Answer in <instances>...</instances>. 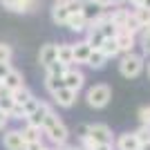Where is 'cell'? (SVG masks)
<instances>
[{
  "label": "cell",
  "mask_w": 150,
  "mask_h": 150,
  "mask_svg": "<svg viewBox=\"0 0 150 150\" xmlns=\"http://www.w3.org/2000/svg\"><path fill=\"white\" fill-rule=\"evenodd\" d=\"M85 134H88L96 146L114 144V134H112V130H110V125H105V123H90V125H85Z\"/></svg>",
  "instance_id": "277c9868"
},
{
  "label": "cell",
  "mask_w": 150,
  "mask_h": 150,
  "mask_svg": "<svg viewBox=\"0 0 150 150\" xmlns=\"http://www.w3.org/2000/svg\"><path fill=\"white\" fill-rule=\"evenodd\" d=\"M43 134L50 139L56 148H58V146H65V144L69 141V130H67V125L58 119V114L54 112V110H52V112L45 117V121H43Z\"/></svg>",
  "instance_id": "6da1fadb"
},
{
  "label": "cell",
  "mask_w": 150,
  "mask_h": 150,
  "mask_svg": "<svg viewBox=\"0 0 150 150\" xmlns=\"http://www.w3.org/2000/svg\"><path fill=\"white\" fill-rule=\"evenodd\" d=\"M61 88H63V79L61 76H54V74H47V72H45V90H47L50 94H54Z\"/></svg>",
  "instance_id": "484cf974"
},
{
  "label": "cell",
  "mask_w": 150,
  "mask_h": 150,
  "mask_svg": "<svg viewBox=\"0 0 150 150\" xmlns=\"http://www.w3.org/2000/svg\"><path fill=\"white\" fill-rule=\"evenodd\" d=\"M105 11H108V9H103L101 5H96L94 0H83V7H81V16L85 18V23H88V25H94L96 20H101Z\"/></svg>",
  "instance_id": "8992f818"
},
{
  "label": "cell",
  "mask_w": 150,
  "mask_h": 150,
  "mask_svg": "<svg viewBox=\"0 0 150 150\" xmlns=\"http://www.w3.org/2000/svg\"><path fill=\"white\" fill-rule=\"evenodd\" d=\"M134 134H137L139 144H146V141H150V125H139L137 130H134Z\"/></svg>",
  "instance_id": "1f68e13d"
},
{
  "label": "cell",
  "mask_w": 150,
  "mask_h": 150,
  "mask_svg": "<svg viewBox=\"0 0 150 150\" xmlns=\"http://www.w3.org/2000/svg\"><path fill=\"white\" fill-rule=\"evenodd\" d=\"M108 20L112 23L117 29H123L128 18H130V9H123V7H112V11H105Z\"/></svg>",
  "instance_id": "4fadbf2b"
},
{
  "label": "cell",
  "mask_w": 150,
  "mask_h": 150,
  "mask_svg": "<svg viewBox=\"0 0 150 150\" xmlns=\"http://www.w3.org/2000/svg\"><path fill=\"white\" fill-rule=\"evenodd\" d=\"M54 2H63V0H54Z\"/></svg>",
  "instance_id": "681fc988"
},
{
  "label": "cell",
  "mask_w": 150,
  "mask_h": 150,
  "mask_svg": "<svg viewBox=\"0 0 150 150\" xmlns=\"http://www.w3.org/2000/svg\"><path fill=\"white\" fill-rule=\"evenodd\" d=\"M54 61H56V43H45L43 47H40V52H38V63H40L43 67H47V65H52Z\"/></svg>",
  "instance_id": "e0dca14e"
},
{
  "label": "cell",
  "mask_w": 150,
  "mask_h": 150,
  "mask_svg": "<svg viewBox=\"0 0 150 150\" xmlns=\"http://www.w3.org/2000/svg\"><path fill=\"white\" fill-rule=\"evenodd\" d=\"M7 125H9V114L0 110V132H5V130H7Z\"/></svg>",
  "instance_id": "e575fe53"
},
{
  "label": "cell",
  "mask_w": 150,
  "mask_h": 150,
  "mask_svg": "<svg viewBox=\"0 0 150 150\" xmlns=\"http://www.w3.org/2000/svg\"><path fill=\"white\" fill-rule=\"evenodd\" d=\"M11 63H0V81H2V79H5L7 74H9V72H11Z\"/></svg>",
  "instance_id": "d590c367"
},
{
  "label": "cell",
  "mask_w": 150,
  "mask_h": 150,
  "mask_svg": "<svg viewBox=\"0 0 150 150\" xmlns=\"http://www.w3.org/2000/svg\"><path fill=\"white\" fill-rule=\"evenodd\" d=\"M43 141H29V144H25V148H23V150H40V148H43Z\"/></svg>",
  "instance_id": "74e56055"
},
{
  "label": "cell",
  "mask_w": 150,
  "mask_h": 150,
  "mask_svg": "<svg viewBox=\"0 0 150 150\" xmlns=\"http://www.w3.org/2000/svg\"><path fill=\"white\" fill-rule=\"evenodd\" d=\"M99 52L108 58V61H110V58H117V56H119V47H117V40H114V38H105V40H103V45L99 47Z\"/></svg>",
  "instance_id": "44dd1931"
},
{
  "label": "cell",
  "mask_w": 150,
  "mask_h": 150,
  "mask_svg": "<svg viewBox=\"0 0 150 150\" xmlns=\"http://www.w3.org/2000/svg\"><path fill=\"white\" fill-rule=\"evenodd\" d=\"M11 56H13V50H11V45H7V43H0V63H11Z\"/></svg>",
  "instance_id": "f546056e"
},
{
  "label": "cell",
  "mask_w": 150,
  "mask_h": 150,
  "mask_svg": "<svg viewBox=\"0 0 150 150\" xmlns=\"http://www.w3.org/2000/svg\"><path fill=\"white\" fill-rule=\"evenodd\" d=\"M13 105H16V103H13V99H11V92H9L7 88H2V85H0V110L9 114Z\"/></svg>",
  "instance_id": "cb8c5ba5"
},
{
  "label": "cell",
  "mask_w": 150,
  "mask_h": 150,
  "mask_svg": "<svg viewBox=\"0 0 150 150\" xmlns=\"http://www.w3.org/2000/svg\"><path fill=\"white\" fill-rule=\"evenodd\" d=\"M72 52H74V65H76V67H81V65L88 63L90 54H92V47H90L85 40H81V43L72 45Z\"/></svg>",
  "instance_id": "5bb4252c"
},
{
  "label": "cell",
  "mask_w": 150,
  "mask_h": 150,
  "mask_svg": "<svg viewBox=\"0 0 150 150\" xmlns=\"http://www.w3.org/2000/svg\"><path fill=\"white\" fill-rule=\"evenodd\" d=\"M139 150H150V141H146V144H139Z\"/></svg>",
  "instance_id": "ee69618b"
},
{
  "label": "cell",
  "mask_w": 150,
  "mask_h": 150,
  "mask_svg": "<svg viewBox=\"0 0 150 150\" xmlns=\"http://www.w3.org/2000/svg\"><path fill=\"white\" fill-rule=\"evenodd\" d=\"M0 2L5 9L16 13H29V11H36L38 7V0H0Z\"/></svg>",
  "instance_id": "30bf717a"
},
{
  "label": "cell",
  "mask_w": 150,
  "mask_h": 150,
  "mask_svg": "<svg viewBox=\"0 0 150 150\" xmlns=\"http://www.w3.org/2000/svg\"><path fill=\"white\" fill-rule=\"evenodd\" d=\"M103 40H105V36L101 34V29H99V27H92V25H90L88 31H85V43H88L92 50H99L101 45H103Z\"/></svg>",
  "instance_id": "d6986e66"
},
{
  "label": "cell",
  "mask_w": 150,
  "mask_h": 150,
  "mask_svg": "<svg viewBox=\"0 0 150 150\" xmlns=\"http://www.w3.org/2000/svg\"><path fill=\"white\" fill-rule=\"evenodd\" d=\"M148 79H150V63H148Z\"/></svg>",
  "instance_id": "c3c4849f"
},
{
  "label": "cell",
  "mask_w": 150,
  "mask_h": 150,
  "mask_svg": "<svg viewBox=\"0 0 150 150\" xmlns=\"http://www.w3.org/2000/svg\"><path fill=\"white\" fill-rule=\"evenodd\" d=\"M23 81H25V79H23V72L11 69V72H9L2 81H0V85H2V88H7L9 92H13V90H18V88H23V85H25Z\"/></svg>",
  "instance_id": "9a60e30c"
},
{
  "label": "cell",
  "mask_w": 150,
  "mask_h": 150,
  "mask_svg": "<svg viewBox=\"0 0 150 150\" xmlns=\"http://www.w3.org/2000/svg\"><path fill=\"white\" fill-rule=\"evenodd\" d=\"M114 150H139V139L137 134H134V130L132 132H121L119 137L114 139Z\"/></svg>",
  "instance_id": "8fae6325"
},
{
  "label": "cell",
  "mask_w": 150,
  "mask_h": 150,
  "mask_svg": "<svg viewBox=\"0 0 150 150\" xmlns=\"http://www.w3.org/2000/svg\"><path fill=\"white\" fill-rule=\"evenodd\" d=\"M65 27H67L69 31H74V34H85L90 25L85 23V18H83L81 13H72L67 18V23H65Z\"/></svg>",
  "instance_id": "ac0fdd59"
},
{
  "label": "cell",
  "mask_w": 150,
  "mask_h": 150,
  "mask_svg": "<svg viewBox=\"0 0 150 150\" xmlns=\"http://www.w3.org/2000/svg\"><path fill=\"white\" fill-rule=\"evenodd\" d=\"M137 119L141 125H150V105H141L137 112Z\"/></svg>",
  "instance_id": "4dcf8cb0"
},
{
  "label": "cell",
  "mask_w": 150,
  "mask_h": 150,
  "mask_svg": "<svg viewBox=\"0 0 150 150\" xmlns=\"http://www.w3.org/2000/svg\"><path fill=\"white\" fill-rule=\"evenodd\" d=\"M134 18H137V23L141 25V29H144L146 25L150 23V9H144V7H134Z\"/></svg>",
  "instance_id": "4316f807"
},
{
  "label": "cell",
  "mask_w": 150,
  "mask_h": 150,
  "mask_svg": "<svg viewBox=\"0 0 150 150\" xmlns=\"http://www.w3.org/2000/svg\"><path fill=\"white\" fill-rule=\"evenodd\" d=\"M141 7H144V9H150V0H144V2H141Z\"/></svg>",
  "instance_id": "bcb514c9"
},
{
  "label": "cell",
  "mask_w": 150,
  "mask_h": 150,
  "mask_svg": "<svg viewBox=\"0 0 150 150\" xmlns=\"http://www.w3.org/2000/svg\"><path fill=\"white\" fill-rule=\"evenodd\" d=\"M139 38H141V47H144V54H150V38L144 36V34H139Z\"/></svg>",
  "instance_id": "8d00e7d4"
},
{
  "label": "cell",
  "mask_w": 150,
  "mask_h": 150,
  "mask_svg": "<svg viewBox=\"0 0 150 150\" xmlns=\"http://www.w3.org/2000/svg\"><path fill=\"white\" fill-rule=\"evenodd\" d=\"M85 85V74H83V69H79V67H67V72L63 74V88H67V90H72V92H76L79 94V90Z\"/></svg>",
  "instance_id": "5b68a950"
},
{
  "label": "cell",
  "mask_w": 150,
  "mask_h": 150,
  "mask_svg": "<svg viewBox=\"0 0 150 150\" xmlns=\"http://www.w3.org/2000/svg\"><path fill=\"white\" fill-rule=\"evenodd\" d=\"M85 99H88L90 108L103 110V108L110 103V99H112V90H110V85H105V83H96V85H92V88L88 90Z\"/></svg>",
  "instance_id": "3957f363"
},
{
  "label": "cell",
  "mask_w": 150,
  "mask_h": 150,
  "mask_svg": "<svg viewBox=\"0 0 150 150\" xmlns=\"http://www.w3.org/2000/svg\"><path fill=\"white\" fill-rule=\"evenodd\" d=\"M45 72H47V74H54V76H61V79H63V74L67 72V65H63V63L54 61L52 65H47V67H45Z\"/></svg>",
  "instance_id": "83f0119b"
},
{
  "label": "cell",
  "mask_w": 150,
  "mask_h": 150,
  "mask_svg": "<svg viewBox=\"0 0 150 150\" xmlns=\"http://www.w3.org/2000/svg\"><path fill=\"white\" fill-rule=\"evenodd\" d=\"M105 63H108V58L103 56L99 50H92V54H90V58H88L85 65H88L90 69H103V67H105Z\"/></svg>",
  "instance_id": "603a6c76"
},
{
  "label": "cell",
  "mask_w": 150,
  "mask_h": 150,
  "mask_svg": "<svg viewBox=\"0 0 150 150\" xmlns=\"http://www.w3.org/2000/svg\"><path fill=\"white\" fill-rule=\"evenodd\" d=\"M63 7L67 9V13H81V7H83V0H63Z\"/></svg>",
  "instance_id": "f1b7e54d"
},
{
  "label": "cell",
  "mask_w": 150,
  "mask_h": 150,
  "mask_svg": "<svg viewBox=\"0 0 150 150\" xmlns=\"http://www.w3.org/2000/svg\"><path fill=\"white\" fill-rule=\"evenodd\" d=\"M114 40H117L119 54H130V52H134V45H137V34H132L128 29H119Z\"/></svg>",
  "instance_id": "52a82bcc"
},
{
  "label": "cell",
  "mask_w": 150,
  "mask_h": 150,
  "mask_svg": "<svg viewBox=\"0 0 150 150\" xmlns=\"http://www.w3.org/2000/svg\"><path fill=\"white\" fill-rule=\"evenodd\" d=\"M40 150H52V148H47V146H43V148H40Z\"/></svg>",
  "instance_id": "7dc6e473"
},
{
  "label": "cell",
  "mask_w": 150,
  "mask_h": 150,
  "mask_svg": "<svg viewBox=\"0 0 150 150\" xmlns=\"http://www.w3.org/2000/svg\"><path fill=\"white\" fill-rule=\"evenodd\" d=\"M2 146H5V150H23L25 148L23 132L18 128H7L5 134H2Z\"/></svg>",
  "instance_id": "ba28073f"
},
{
  "label": "cell",
  "mask_w": 150,
  "mask_h": 150,
  "mask_svg": "<svg viewBox=\"0 0 150 150\" xmlns=\"http://www.w3.org/2000/svg\"><path fill=\"white\" fill-rule=\"evenodd\" d=\"M38 105H40V101H38L36 96H34V99H29V101L25 103V105H23V112H25V117H27V114H31V112H34V110H36Z\"/></svg>",
  "instance_id": "d6a6232c"
},
{
  "label": "cell",
  "mask_w": 150,
  "mask_h": 150,
  "mask_svg": "<svg viewBox=\"0 0 150 150\" xmlns=\"http://www.w3.org/2000/svg\"><path fill=\"white\" fill-rule=\"evenodd\" d=\"M20 132H23L25 144H29V141H43V130H40V128H31V125H25Z\"/></svg>",
  "instance_id": "d4e9b609"
},
{
  "label": "cell",
  "mask_w": 150,
  "mask_h": 150,
  "mask_svg": "<svg viewBox=\"0 0 150 150\" xmlns=\"http://www.w3.org/2000/svg\"><path fill=\"white\" fill-rule=\"evenodd\" d=\"M94 150H114V146L112 144H101V146H96Z\"/></svg>",
  "instance_id": "f35d334b"
},
{
  "label": "cell",
  "mask_w": 150,
  "mask_h": 150,
  "mask_svg": "<svg viewBox=\"0 0 150 150\" xmlns=\"http://www.w3.org/2000/svg\"><path fill=\"white\" fill-rule=\"evenodd\" d=\"M144 67H146V61H144L141 54H137V52L121 54V58H119V74L123 76V79H137V76H141Z\"/></svg>",
  "instance_id": "7a4b0ae2"
},
{
  "label": "cell",
  "mask_w": 150,
  "mask_h": 150,
  "mask_svg": "<svg viewBox=\"0 0 150 150\" xmlns=\"http://www.w3.org/2000/svg\"><path fill=\"white\" fill-rule=\"evenodd\" d=\"M56 61L72 67L74 65V52H72V43H61L56 45Z\"/></svg>",
  "instance_id": "2e32d148"
},
{
  "label": "cell",
  "mask_w": 150,
  "mask_h": 150,
  "mask_svg": "<svg viewBox=\"0 0 150 150\" xmlns=\"http://www.w3.org/2000/svg\"><path fill=\"white\" fill-rule=\"evenodd\" d=\"M94 2H96V5H101L103 9H108V7H110V0H94Z\"/></svg>",
  "instance_id": "ab89813d"
},
{
  "label": "cell",
  "mask_w": 150,
  "mask_h": 150,
  "mask_svg": "<svg viewBox=\"0 0 150 150\" xmlns=\"http://www.w3.org/2000/svg\"><path fill=\"white\" fill-rule=\"evenodd\" d=\"M121 2H125V0H110V7H121Z\"/></svg>",
  "instance_id": "7bdbcfd3"
},
{
  "label": "cell",
  "mask_w": 150,
  "mask_h": 150,
  "mask_svg": "<svg viewBox=\"0 0 150 150\" xmlns=\"http://www.w3.org/2000/svg\"><path fill=\"white\" fill-rule=\"evenodd\" d=\"M9 119L25 121V112H23V105H13V108H11V112H9Z\"/></svg>",
  "instance_id": "836d02e7"
},
{
  "label": "cell",
  "mask_w": 150,
  "mask_h": 150,
  "mask_svg": "<svg viewBox=\"0 0 150 150\" xmlns=\"http://www.w3.org/2000/svg\"><path fill=\"white\" fill-rule=\"evenodd\" d=\"M52 99H54V103H56L58 108L69 110V108L76 103V92H72V90H67V88H61V90H56V92L52 94Z\"/></svg>",
  "instance_id": "7c38bea8"
},
{
  "label": "cell",
  "mask_w": 150,
  "mask_h": 150,
  "mask_svg": "<svg viewBox=\"0 0 150 150\" xmlns=\"http://www.w3.org/2000/svg\"><path fill=\"white\" fill-rule=\"evenodd\" d=\"M11 99H13L16 105H25L29 99H34V94H31V90L27 88V85H23V88H18V90L11 92Z\"/></svg>",
  "instance_id": "7402d4cb"
},
{
  "label": "cell",
  "mask_w": 150,
  "mask_h": 150,
  "mask_svg": "<svg viewBox=\"0 0 150 150\" xmlns=\"http://www.w3.org/2000/svg\"><path fill=\"white\" fill-rule=\"evenodd\" d=\"M50 112H52V105H50V103H45V101H40V105H38L31 114L25 117V125L40 128V130H43V121H45V117H47Z\"/></svg>",
  "instance_id": "9c48e42d"
},
{
  "label": "cell",
  "mask_w": 150,
  "mask_h": 150,
  "mask_svg": "<svg viewBox=\"0 0 150 150\" xmlns=\"http://www.w3.org/2000/svg\"><path fill=\"white\" fill-rule=\"evenodd\" d=\"M67 18H69V13H67V9L63 7V2H56V5L52 7V20H54V25L65 27Z\"/></svg>",
  "instance_id": "ffe728a7"
},
{
  "label": "cell",
  "mask_w": 150,
  "mask_h": 150,
  "mask_svg": "<svg viewBox=\"0 0 150 150\" xmlns=\"http://www.w3.org/2000/svg\"><path fill=\"white\" fill-rule=\"evenodd\" d=\"M125 2H130L132 7H141V2H144V0H125Z\"/></svg>",
  "instance_id": "60d3db41"
},
{
  "label": "cell",
  "mask_w": 150,
  "mask_h": 150,
  "mask_svg": "<svg viewBox=\"0 0 150 150\" xmlns=\"http://www.w3.org/2000/svg\"><path fill=\"white\" fill-rule=\"evenodd\" d=\"M56 150H79V148H72V146H67V144H65V146H58Z\"/></svg>",
  "instance_id": "f6af8a7d"
},
{
  "label": "cell",
  "mask_w": 150,
  "mask_h": 150,
  "mask_svg": "<svg viewBox=\"0 0 150 150\" xmlns=\"http://www.w3.org/2000/svg\"><path fill=\"white\" fill-rule=\"evenodd\" d=\"M141 34H144V36H148V38H150V23H148V25L144 27V29H141Z\"/></svg>",
  "instance_id": "b9f144b4"
}]
</instances>
